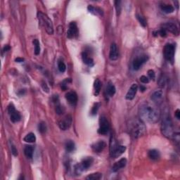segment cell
I'll list each match as a JSON object with an SVG mask.
<instances>
[{
  "mask_svg": "<svg viewBox=\"0 0 180 180\" xmlns=\"http://www.w3.org/2000/svg\"><path fill=\"white\" fill-rule=\"evenodd\" d=\"M66 98L68 103L72 106H75L77 103V94L75 92H68L66 94Z\"/></svg>",
  "mask_w": 180,
  "mask_h": 180,
  "instance_id": "cell-14",
  "label": "cell"
},
{
  "mask_svg": "<svg viewBox=\"0 0 180 180\" xmlns=\"http://www.w3.org/2000/svg\"><path fill=\"white\" fill-rule=\"evenodd\" d=\"M101 88V82L98 79H96L94 81V95L95 96H98L100 93Z\"/></svg>",
  "mask_w": 180,
  "mask_h": 180,
  "instance_id": "cell-25",
  "label": "cell"
},
{
  "mask_svg": "<svg viewBox=\"0 0 180 180\" xmlns=\"http://www.w3.org/2000/svg\"><path fill=\"white\" fill-rule=\"evenodd\" d=\"M73 118L71 115H67L65 116L62 120H60L58 122V125L60 130H67L70 128L72 125Z\"/></svg>",
  "mask_w": 180,
  "mask_h": 180,
  "instance_id": "cell-11",
  "label": "cell"
},
{
  "mask_svg": "<svg viewBox=\"0 0 180 180\" xmlns=\"http://www.w3.org/2000/svg\"><path fill=\"white\" fill-rule=\"evenodd\" d=\"M139 114L141 120L149 123L154 124L158 122L160 119V111L155 105L148 101L141 103L139 106Z\"/></svg>",
  "mask_w": 180,
  "mask_h": 180,
  "instance_id": "cell-1",
  "label": "cell"
},
{
  "mask_svg": "<svg viewBox=\"0 0 180 180\" xmlns=\"http://www.w3.org/2000/svg\"><path fill=\"white\" fill-rule=\"evenodd\" d=\"M33 44L35 46V55H38L40 53V44H39V42L38 39H34L33 40Z\"/></svg>",
  "mask_w": 180,
  "mask_h": 180,
  "instance_id": "cell-31",
  "label": "cell"
},
{
  "mask_svg": "<svg viewBox=\"0 0 180 180\" xmlns=\"http://www.w3.org/2000/svg\"><path fill=\"white\" fill-rule=\"evenodd\" d=\"M158 33H159V35L161 37H165L167 35V31L165 30H164L163 28H161Z\"/></svg>",
  "mask_w": 180,
  "mask_h": 180,
  "instance_id": "cell-41",
  "label": "cell"
},
{
  "mask_svg": "<svg viewBox=\"0 0 180 180\" xmlns=\"http://www.w3.org/2000/svg\"><path fill=\"white\" fill-rule=\"evenodd\" d=\"M101 177H102V174L101 173H96L89 175L85 179L87 180H98L101 179Z\"/></svg>",
  "mask_w": 180,
  "mask_h": 180,
  "instance_id": "cell-29",
  "label": "cell"
},
{
  "mask_svg": "<svg viewBox=\"0 0 180 180\" xmlns=\"http://www.w3.org/2000/svg\"><path fill=\"white\" fill-rule=\"evenodd\" d=\"M106 144L103 141H99L98 142L95 143L92 146V149L93 151L96 153H101L103 151V149L106 148Z\"/></svg>",
  "mask_w": 180,
  "mask_h": 180,
  "instance_id": "cell-19",
  "label": "cell"
},
{
  "mask_svg": "<svg viewBox=\"0 0 180 180\" xmlns=\"http://www.w3.org/2000/svg\"><path fill=\"white\" fill-rule=\"evenodd\" d=\"M24 59L23 58H16L15 59L16 62H18V63H20V62H23Z\"/></svg>",
  "mask_w": 180,
  "mask_h": 180,
  "instance_id": "cell-44",
  "label": "cell"
},
{
  "mask_svg": "<svg viewBox=\"0 0 180 180\" xmlns=\"http://www.w3.org/2000/svg\"><path fill=\"white\" fill-rule=\"evenodd\" d=\"M119 57V52L117 45L115 43H112L110 47L109 58L111 60H116Z\"/></svg>",
  "mask_w": 180,
  "mask_h": 180,
  "instance_id": "cell-15",
  "label": "cell"
},
{
  "mask_svg": "<svg viewBox=\"0 0 180 180\" xmlns=\"http://www.w3.org/2000/svg\"><path fill=\"white\" fill-rule=\"evenodd\" d=\"M65 111V108L63 106L60 104L58 103V101L56 102V112L57 114L58 115H62L64 113Z\"/></svg>",
  "mask_w": 180,
  "mask_h": 180,
  "instance_id": "cell-30",
  "label": "cell"
},
{
  "mask_svg": "<svg viewBox=\"0 0 180 180\" xmlns=\"http://www.w3.org/2000/svg\"><path fill=\"white\" fill-rule=\"evenodd\" d=\"M8 112H9V115H10L11 120L13 122H17L21 119V115H20V113L16 110L15 106L13 103H10L8 106Z\"/></svg>",
  "mask_w": 180,
  "mask_h": 180,
  "instance_id": "cell-9",
  "label": "cell"
},
{
  "mask_svg": "<svg viewBox=\"0 0 180 180\" xmlns=\"http://www.w3.org/2000/svg\"><path fill=\"white\" fill-rule=\"evenodd\" d=\"M94 162V159L92 157H86L82 160L80 164L78 165L77 170L78 171H83L89 169L92 165Z\"/></svg>",
  "mask_w": 180,
  "mask_h": 180,
  "instance_id": "cell-10",
  "label": "cell"
},
{
  "mask_svg": "<svg viewBox=\"0 0 180 180\" xmlns=\"http://www.w3.org/2000/svg\"><path fill=\"white\" fill-rule=\"evenodd\" d=\"M78 35V29L77 24L75 22H71L69 25L68 32H67V37L69 39H73L74 37H77Z\"/></svg>",
  "mask_w": 180,
  "mask_h": 180,
  "instance_id": "cell-12",
  "label": "cell"
},
{
  "mask_svg": "<svg viewBox=\"0 0 180 180\" xmlns=\"http://www.w3.org/2000/svg\"><path fill=\"white\" fill-rule=\"evenodd\" d=\"M75 143L73 142L72 140H68V141H66V150L67 152H73V151H75Z\"/></svg>",
  "mask_w": 180,
  "mask_h": 180,
  "instance_id": "cell-26",
  "label": "cell"
},
{
  "mask_svg": "<svg viewBox=\"0 0 180 180\" xmlns=\"http://www.w3.org/2000/svg\"><path fill=\"white\" fill-rule=\"evenodd\" d=\"M100 105H101L100 103H95L94 104L93 107L92 108V111H91V114H92V115H96L97 113L98 108L100 107Z\"/></svg>",
  "mask_w": 180,
  "mask_h": 180,
  "instance_id": "cell-34",
  "label": "cell"
},
{
  "mask_svg": "<svg viewBox=\"0 0 180 180\" xmlns=\"http://www.w3.org/2000/svg\"><path fill=\"white\" fill-rule=\"evenodd\" d=\"M87 9L90 13L92 14H94V15L96 16H103V11L101 10V9L97 7H94V6H92V5H89L88 7H87Z\"/></svg>",
  "mask_w": 180,
  "mask_h": 180,
  "instance_id": "cell-22",
  "label": "cell"
},
{
  "mask_svg": "<svg viewBox=\"0 0 180 180\" xmlns=\"http://www.w3.org/2000/svg\"><path fill=\"white\" fill-rule=\"evenodd\" d=\"M58 68L60 73H64L66 70V66L61 59L58 60Z\"/></svg>",
  "mask_w": 180,
  "mask_h": 180,
  "instance_id": "cell-33",
  "label": "cell"
},
{
  "mask_svg": "<svg viewBox=\"0 0 180 180\" xmlns=\"http://www.w3.org/2000/svg\"><path fill=\"white\" fill-rule=\"evenodd\" d=\"M10 50V47L9 45H6L4 46V47L2 49V52L3 53H5V52H7L8 51Z\"/></svg>",
  "mask_w": 180,
  "mask_h": 180,
  "instance_id": "cell-42",
  "label": "cell"
},
{
  "mask_svg": "<svg viewBox=\"0 0 180 180\" xmlns=\"http://www.w3.org/2000/svg\"><path fill=\"white\" fill-rule=\"evenodd\" d=\"M37 18L39 20V24L45 29L47 33L49 35H52L54 33V28L52 20L47 16L46 14L42 12H39L37 13Z\"/></svg>",
  "mask_w": 180,
  "mask_h": 180,
  "instance_id": "cell-4",
  "label": "cell"
},
{
  "mask_svg": "<svg viewBox=\"0 0 180 180\" xmlns=\"http://www.w3.org/2000/svg\"><path fill=\"white\" fill-rule=\"evenodd\" d=\"M42 87L43 88V90H44V92H49V87H47V84L45 82H44V81H42Z\"/></svg>",
  "mask_w": 180,
  "mask_h": 180,
  "instance_id": "cell-40",
  "label": "cell"
},
{
  "mask_svg": "<svg viewBox=\"0 0 180 180\" xmlns=\"http://www.w3.org/2000/svg\"><path fill=\"white\" fill-rule=\"evenodd\" d=\"M161 132L162 134L167 138L172 139L174 137L175 132L173 127V122L168 114H165L162 118L161 126Z\"/></svg>",
  "mask_w": 180,
  "mask_h": 180,
  "instance_id": "cell-3",
  "label": "cell"
},
{
  "mask_svg": "<svg viewBox=\"0 0 180 180\" xmlns=\"http://www.w3.org/2000/svg\"><path fill=\"white\" fill-rule=\"evenodd\" d=\"M34 152V147L32 146H26L24 149V154L28 158H32Z\"/></svg>",
  "mask_w": 180,
  "mask_h": 180,
  "instance_id": "cell-24",
  "label": "cell"
},
{
  "mask_svg": "<svg viewBox=\"0 0 180 180\" xmlns=\"http://www.w3.org/2000/svg\"><path fill=\"white\" fill-rule=\"evenodd\" d=\"M149 59V56L146 54H143L141 56H137L136 58H134L132 62V67H133V69L135 71H138L142 65L144 63H146Z\"/></svg>",
  "mask_w": 180,
  "mask_h": 180,
  "instance_id": "cell-8",
  "label": "cell"
},
{
  "mask_svg": "<svg viewBox=\"0 0 180 180\" xmlns=\"http://www.w3.org/2000/svg\"><path fill=\"white\" fill-rule=\"evenodd\" d=\"M126 164H127V159L125 158H121L120 160H119L118 161L116 162L113 165V166L112 168L113 172L115 173V172H118V170H120V169L125 168Z\"/></svg>",
  "mask_w": 180,
  "mask_h": 180,
  "instance_id": "cell-18",
  "label": "cell"
},
{
  "mask_svg": "<svg viewBox=\"0 0 180 180\" xmlns=\"http://www.w3.org/2000/svg\"><path fill=\"white\" fill-rule=\"evenodd\" d=\"M151 98L154 103H160L163 99V92L162 90L156 91L152 94Z\"/></svg>",
  "mask_w": 180,
  "mask_h": 180,
  "instance_id": "cell-16",
  "label": "cell"
},
{
  "mask_svg": "<svg viewBox=\"0 0 180 180\" xmlns=\"http://www.w3.org/2000/svg\"><path fill=\"white\" fill-rule=\"evenodd\" d=\"M161 28H163L166 31L170 32V33H173V35H179V29H178L177 26L173 23H164L162 25Z\"/></svg>",
  "mask_w": 180,
  "mask_h": 180,
  "instance_id": "cell-13",
  "label": "cell"
},
{
  "mask_svg": "<svg viewBox=\"0 0 180 180\" xmlns=\"http://www.w3.org/2000/svg\"><path fill=\"white\" fill-rule=\"evenodd\" d=\"M140 81H141L142 83L147 84L149 82V77H146V76L142 75V76H141V77H140Z\"/></svg>",
  "mask_w": 180,
  "mask_h": 180,
  "instance_id": "cell-37",
  "label": "cell"
},
{
  "mask_svg": "<svg viewBox=\"0 0 180 180\" xmlns=\"http://www.w3.org/2000/svg\"><path fill=\"white\" fill-rule=\"evenodd\" d=\"M162 12L166 13V14H170L174 12V7L170 4H162L160 6Z\"/></svg>",
  "mask_w": 180,
  "mask_h": 180,
  "instance_id": "cell-28",
  "label": "cell"
},
{
  "mask_svg": "<svg viewBox=\"0 0 180 180\" xmlns=\"http://www.w3.org/2000/svg\"><path fill=\"white\" fill-rule=\"evenodd\" d=\"M148 75H149L150 79H155L156 73H155V72H154V71H153V70H149V71H148Z\"/></svg>",
  "mask_w": 180,
  "mask_h": 180,
  "instance_id": "cell-38",
  "label": "cell"
},
{
  "mask_svg": "<svg viewBox=\"0 0 180 180\" xmlns=\"http://www.w3.org/2000/svg\"><path fill=\"white\" fill-rule=\"evenodd\" d=\"M23 140L25 141V142H28V143H33L36 141V137L34 133H30L28 134L25 137Z\"/></svg>",
  "mask_w": 180,
  "mask_h": 180,
  "instance_id": "cell-27",
  "label": "cell"
},
{
  "mask_svg": "<svg viewBox=\"0 0 180 180\" xmlns=\"http://www.w3.org/2000/svg\"><path fill=\"white\" fill-rule=\"evenodd\" d=\"M137 18L138 19L139 23L142 25L143 27L146 26V19L142 16L139 15V14H137Z\"/></svg>",
  "mask_w": 180,
  "mask_h": 180,
  "instance_id": "cell-35",
  "label": "cell"
},
{
  "mask_svg": "<svg viewBox=\"0 0 180 180\" xmlns=\"http://www.w3.org/2000/svg\"><path fill=\"white\" fill-rule=\"evenodd\" d=\"M115 5L116 12H117L118 15H120L121 12V1H115Z\"/></svg>",
  "mask_w": 180,
  "mask_h": 180,
  "instance_id": "cell-36",
  "label": "cell"
},
{
  "mask_svg": "<svg viewBox=\"0 0 180 180\" xmlns=\"http://www.w3.org/2000/svg\"><path fill=\"white\" fill-rule=\"evenodd\" d=\"M130 131L134 138L137 139L146 134V128L144 123L140 119H135L130 122Z\"/></svg>",
  "mask_w": 180,
  "mask_h": 180,
  "instance_id": "cell-2",
  "label": "cell"
},
{
  "mask_svg": "<svg viewBox=\"0 0 180 180\" xmlns=\"http://www.w3.org/2000/svg\"><path fill=\"white\" fill-rule=\"evenodd\" d=\"M137 90H138L137 84H132V85L131 86V87L130 88V90H129L128 92H127L126 96H125L126 99L130 100V101H131V100L133 99V98L135 97V95H136Z\"/></svg>",
  "mask_w": 180,
  "mask_h": 180,
  "instance_id": "cell-17",
  "label": "cell"
},
{
  "mask_svg": "<svg viewBox=\"0 0 180 180\" xmlns=\"http://www.w3.org/2000/svg\"><path fill=\"white\" fill-rule=\"evenodd\" d=\"M160 156V152L158 150L152 149V150H150L149 151V157L150 158L151 160H158V159H159Z\"/></svg>",
  "mask_w": 180,
  "mask_h": 180,
  "instance_id": "cell-23",
  "label": "cell"
},
{
  "mask_svg": "<svg viewBox=\"0 0 180 180\" xmlns=\"http://www.w3.org/2000/svg\"><path fill=\"white\" fill-rule=\"evenodd\" d=\"M110 154L112 158H117L120 156L126 150V147L122 145H118L116 142L114 137H111L110 141Z\"/></svg>",
  "mask_w": 180,
  "mask_h": 180,
  "instance_id": "cell-5",
  "label": "cell"
},
{
  "mask_svg": "<svg viewBox=\"0 0 180 180\" xmlns=\"http://www.w3.org/2000/svg\"><path fill=\"white\" fill-rule=\"evenodd\" d=\"M115 87L114 86V84H113V82H111V81L108 82L107 86H106V94L108 96L111 97V96H113L114 94H115Z\"/></svg>",
  "mask_w": 180,
  "mask_h": 180,
  "instance_id": "cell-21",
  "label": "cell"
},
{
  "mask_svg": "<svg viewBox=\"0 0 180 180\" xmlns=\"http://www.w3.org/2000/svg\"><path fill=\"white\" fill-rule=\"evenodd\" d=\"M175 116H176V118L178 119V120H179L180 119V111L179 109L177 110L176 112H175Z\"/></svg>",
  "mask_w": 180,
  "mask_h": 180,
  "instance_id": "cell-43",
  "label": "cell"
},
{
  "mask_svg": "<svg viewBox=\"0 0 180 180\" xmlns=\"http://www.w3.org/2000/svg\"><path fill=\"white\" fill-rule=\"evenodd\" d=\"M110 125L109 122L105 116H101L99 119V128L98 130V133L101 135H105L109 131Z\"/></svg>",
  "mask_w": 180,
  "mask_h": 180,
  "instance_id": "cell-7",
  "label": "cell"
},
{
  "mask_svg": "<svg viewBox=\"0 0 180 180\" xmlns=\"http://www.w3.org/2000/svg\"><path fill=\"white\" fill-rule=\"evenodd\" d=\"M12 153L14 156H18V151H17L16 148L14 145H12Z\"/></svg>",
  "mask_w": 180,
  "mask_h": 180,
  "instance_id": "cell-39",
  "label": "cell"
},
{
  "mask_svg": "<svg viewBox=\"0 0 180 180\" xmlns=\"http://www.w3.org/2000/svg\"><path fill=\"white\" fill-rule=\"evenodd\" d=\"M146 90V87H144V86L141 85V87H140V91H141V92H144Z\"/></svg>",
  "mask_w": 180,
  "mask_h": 180,
  "instance_id": "cell-45",
  "label": "cell"
},
{
  "mask_svg": "<svg viewBox=\"0 0 180 180\" xmlns=\"http://www.w3.org/2000/svg\"><path fill=\"white\" fill-rule=\"evenodd\" d=\"M82 58L83 62L85 64H87V66H92L94 65V60L92 59V58L89 56V54L87 52H83L82 53Z\"/></svg>",
  "mask_w": 180,
  "mask_h": 180,
  "instance_id": "cell-20",
  "label": "cell"
},
{
  "mask_svg": "<svg viewBox=\"0 0 180 180\" xmlns=\"http://www.w3.org/2000/svg\"><path fill=\"white\" fill-rule=\"evenodd\" d=\"M38 130L41 134H44L47 132V125L45 122L43 121L39 122V125H38Z\"/></svg>",
  "mask_w": 180,
  "mask_h": 180,
  "instance_id": "cell-32",
  "label": "cell"
},
{
  "mask_svg": "<svg viewBox=\"0 0 180 180\" xmlns=\"http://www.w3.org/2000/svg\"><path fill=\"white\" fill-rule=\"evenodd\" d=\"M175 46L173 44H167L164 47L163 49V54L165 58L168 61L171 62L172 63L174 61V56H175Z\"/></svg>",
  "mask_w": 180,
  "mask_h": 180,
  "instance_id": "cell-6",
  "label": "cell"
}]
</instances>
